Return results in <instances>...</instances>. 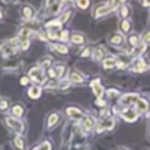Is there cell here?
Returning a JSON list of instances; mask_svg holds the SVG:
<instances>
[{"label":"cell","mask_w":150,"mask_h":150,"mask_svg":"<svg viewBox=\"0 0 150 150\" xmlns=\"http://www.w3.org/2000/svg\"><path fill=\"white\" fill-rule=\"evenodd\" d=\"M29 77L34 80V82H37V83H44L45 82V76H44V70L41 69V67H34V69H31L29 70Z\"/></svg>","instance_id":"obj_1"},{"label":"cell","mask_w":150,"mask_h":150,"mask_svg":"<svg viewBox=\"0 0 150 150\" xmlns=\"http://www.w3.org/2000/svg\"><path fill=\"white\" fill-rule=\"evenodd\" d=\"M6 124L13 130V131H16V133H23V124H22V121L21 120H18V118H15V117H7L6 118Z\"/></svg>","instance_id":"obj_2"},{"label":"cell","mask_w":150,"mask_h":150,"mask_svg":"<svg viewBox=\"0 0 150 150\" xmlns=\"http://www.w3.org/2000/svg\"><path fill=\"white\" fill-rule=\"evenodd\" d=\"M139 100V95L137 93H125L121 96L120 103L124 105V106H131V105H136V102Z\"/></svg>","instance_id":"obj_3"},{"label":"cell","mask_w":150,"mask_h":150,"mask_svg":"<svg viewBox=\"0 0 150 150\" xmlns=\"http://www.w3.org/2000/svg\"><path fill=\"white\" fill-rule=\"evenodd\" d=\"M114 125H115V121L112 120V118H103V120H100L99 122H98V131H105V130H112L114 128Z\"/></svg>","instance_id":"obj_4"},{"label":"cell","mask_w":150,"mask_h":150,"mask_svg":"<svg viewBox=\"0 0 150 150\" xmlns=\"http://www.w3.org/2000/svg\"><path fill=\"white\" fill-rule=\"evenodd\" d=\"M121 117H122L125 121H128V122H134V121L139 118L137 111H136V109H133V108H125V109L121 112Z\"/></svg>","instance_id":"obj_5"},{"label":"cell","mask_w":150,"mask_h":150,"mask_svg":"<svg viewBox=\"0 0 150 150\" xmlns=\"http://www.w3.org/2000/svg\"><path fill=\"white\" fill-rule=\"evenodd\" d=\"M66 112H67V115H69L70 118H73V120H82V118H83V112H82L79 108L70 106V108L66 109Z\"/></svg>","instance_id":"obj_6"},{"label":"cell","mask_w":150,"mask_h":150,"mask_svg":"<svg viewBox=\"0 0 150 150\" xmlns=\"http://www.w3.org/2000/svg\"><path fill=\"white\" fill-rule=\"evenodd\" d=\"M91 88H92L93 93H95L98 98L102 96V93H103V88H102V85H100V82L98 80V79H95V80L91 82Z\"/></svg>","instance_id":"obj_7"},{"label":"cell","mask_w":150,"mask_h":150,"mask_svg":"<svg viewBox=\"0 0 150 150\" xmlns=\"http://www.w3.org/2000/svg\"><path fill=\"white\" fill-rule=\"evenodd\" d=\"M112 10V7H111V4L109 3H105V4H102V6H98L96 7V12H95V16L96 18H99V16H103V15H106V13H109Z\"/></svg>","instance_id":"obj_8"},{"label":"cell","mask_w":150,"mask_h":150,"mask_svg":"<svg viewBox=\"0 0 150 150\" xmlns=\"http://www.w3.org/2000/svg\"><path fill=\"white\" fill-rule=\"evenodd\" d=\"M93 125H95V120L92 118V117H83L82 118V127H83V130H92L93 128Z\"/></svg>","instance_id":"obj_9"},{"label":"cell","mask_w":150,"mask_h":150,"mask_svg":"<svg viewBox=\"0 0 150 150\" xmlns=\"http://www.w3.org/2000/svg\"><path fill=\"white\" fill-rule=\"evenodd\" d=\"M147 108H149V103H147L144 99H140V98H139V100L136 102V111H137V114H143V112H146Z\"/></svg>","instance_id":"obj_10"},{"label":"cell","mask_w":150,"mask_h":150,"mask_svg":"<svg viewBox=\"0 0 150 150\" xmlns=\"http://www.w3.org/2000/svg\"><path fill=\"white\" fill-rule=\"evenodd\" d=\"M146 69H147V64L144 63L143 58H137V60L134 61V67H133L134 71H144Z\"/></svg>","instance_id":"obj_11"},{"label":"cell","mask_w":150,"mask_h":150,"mask_svg":"<svg viewBox=\"0 0 150 150\" xmlns=\"http://www.w3.org/2000/svg\"><path fill=\"white\" fill-rule=\"evenodd\" d=\"M28 96L32 98V99H37L41 96V88L40 86H31L29 91H28Z\"/></svg>","instance_id":"obj_12"},{"label":"cell","mask_w":150,"mask_h":150,"mask_svg":"<svg viewBox=\"0 0 150 150\" xmlns=\"http://www.w3.org/2000/svg\"><path fill=\"white\" fill-rule=\"evenodd\" d=\"M60 26H61V22L60 21H51V22H48L45 25V28L48 29V32H54V34L60 29Z\"/></svg>","instance_id":"obj_13"},{"label":"cell","mask_w":150,"mask_h":150,"mask_svg":"<svg viewBox=\"0 0 150 150\" xmlns=\"http://www.w3.org/2000/svg\"><path fill=\"white\" fill-rule=\"evenodd\" d=\"M22 15H23V18H26V19H32V18L35 16V10H34V7H31V6H25V7L22 9Z\"/></svg>","instance_id":"obj_14"},{"label":"cell","mask_w":150,"mask_h":150,"mask_svg":"<svg viewBox=\"0 0 150 150\" xmlns=\"http://www.w3.org/2000/svg\"><path fill=\"white\" fill-rule=\"evenodd\" d=\"M12 114L15 115V118H19V117L23 115V108H22L21 105H15V106L12 108Z\"/></svg>","instance_id":"obj_15"},{"label":"cell","mask_w":150,"mask_h":150,"mask_svg":"<svg viewBox=\"0 0 150 150\" xmlns=\"http://www.w3.org/2000/svg\"><path fill=\"white\" fill-rule=\"evenodd\" d=\"M115 64H117V61H115L114 58H105V60L102 61L103 69H111V67H114Z\"/></svg>","instance_id":"obj_16"},{"label":"cell","mask_w":150,"mask_h":150,"mask_svg":"<svg viewBox=\"0 0 150 150\" xmlns=\"http://www.w3.org/2000/svg\"><path fill=\"white\" fill-rule=\"evenodd\" d=\"M70 82H71V83H82V82H83V77H82V74H79V73H71Z\"/></svg>","instance_id":"obj_17"},{"label":"cell","mask_w":150,"mask_h":150,"mask_svg":"<svg viewBox=\"0 0 150 150\" xmlns=\"http://www.w3.org/2000/svg\"><path fill=\"white\" fill-rule=\"evenodd\" d=\"M60 9H61V3H60V1L52 3V4L50 6V13L51 15H55V13H58V12H60Z\"/></svg>","instance_id":"obj_18"},{"label":"cell","mask_w":150,"mask_h":150,"mask_svg":"<svg viewBox=\"0 0 150 150\" xmlns=\"http://www.w3.org/2000/svg\"><path fill=\"white\" fill-rule=\"evenodd\" d=\"M122 41H124V37H122V35H114V37L111 38V42H112L114 45H121Z\"/></svg>","instance_id":"obj_19"},{"label":"cell","mask_w":150,"mask_h":150,"mask_svg":"<svg viewBox=\"0 0 150 150\" xmlns=\"http://www.w3.org/2000/svg\"><path fill=\"white\" fill-rule=\"evenodd\" d=\"M57 121H58V114L55 112V114H51L50 118H48V127H54V124H57Z\"/></svg>","instance_id":"obj_20"},{"label":"cell","mask_w":150,"mask_h":150,"mask_svg":"<svg viewBox=\"0 0 150 150\" xmlns=\"http://www.w3.org/2000/svg\"><path fill=\"white\" fill-rule=\"evenodd\" d=\"M103 55H105V50H103V48H96V50H95V52H93V58H95V60H102V57H103Z\"/></svg>","instance_id":"obj_21"},{"label":"cell","mask_w":150,"mask_h":150,"mask_svg":"<svg viewBox=\"0 0 150 150\" xmlns=\"http://www.w3.org/2000/svg\"><path fill=\"white\" fill-rule=\"evenodd\" d=\"M15 146L18 147L19 150H23V147H25V144H23V140L18 136V137H15Z\"/></svg>","instance_id":"obj_22"},{"label":"cell","mask_w":150,"mask_h":150,"mask_svg":"<svg viewBox=\"0 0 150 150\" xmlns=\"http://www.w3.org/2000/svg\"><path fill=\"white\" fill-rule=\"evenodd\" d=\"M52 73H54V77H61V74L64 73V67L58 66V67H55V70H52Z\"/></svg>","instance_id":"obj_23"},{"label":"cell","mask_w":150,"mask_h":150,"mask_svg":"<svg viewBox=\"0 0 150 150\" xmlns=\"http://www.w3.org/2000/svg\"><path fill=\"white\" fill-rule=\"evenodd\" d=\"M77 7H80L82 10L89 7V0H77Z\"/></svg>","instance_id":"obj_24"},{"label":"cell","mask_w":150,"mask_h":150,"mask_svg":"<svg viewBox=\"0 0 150 150\" xmlns=\"http://www.w3.org/2000/svg\"><path fill=\"white\" fill-rule=\"evenodd\" d=\"M146 50V44H142V45H139V48L137 47H134V54L137 55V57H140L142 55V52Z\"/></svg>","instance_id":"obj_25"},{"label":"cell","mask_w":150,"mask_h":150,"mask_svg":"<svg viewBox=\"0 0 150 150\" xmlns=\"http://www.w3.org/2000/svg\"><path fill=\"white\" fill-rule=\"evenodd\" d=\"M34 150H51V144L50 142H44L41 146H38V147H35Z\"/></svg>","instance_id":"obj_26"},{"label":"cell","mask_w":150,"mask_h":150,"mask_svg":"<svg viewBox=\"0 0 150 150\" xmlns=\"http://www.w3.org/2000/svg\"><path fill=\"white\" fill-rule=\"evenodd\" d=\"M121 31L122 32H128L130 31V22L128 21H122L121 22Z\"/></svg>","instance_id":"obj_27"},{"label":"cell","mask_w":150,"mask_h":150,"mask_svg":"<svg viewBox=\"0 0 150 150\" xmlns=\"http://www.w3.org/2000/svg\"><path fill=\"white\" fill-rule=\"evenodd\" d=\"M71 41H73L74 44H82V42H83V37H82V35L74 34V35L71 37Z\"/></svg>","instance_id":"obj_28"},{"label":"cell","mask_w":150,"mask_h":150,"mask_svg":"<svg viewBox=\"0 0 150 150\" xmlns=\"http://www.w3.org/2000/svg\"><path fill=\"white\" fill-rule=\"evenodd\" d=\"M124 1H125V0H112L109 4H111V7H112V10H114L115 7H118V6H120V4H122Z\"/></svg>","instance_id":"obj_29"},{"label":"cell","mask_w":150,"mask_h":150,"mask_svg":"<svg viewBox=\"0 0 150 150\" xmlns=\"http://www.w3.org/2000/svg\"><path fill=\"white\" fill-rule=\"evenodd\" d=\"M55 50L60 51L61 54H67V52H69V48H67L66 45H55Z\"/></svg>","instance_id":"obj_30"},{"label":"cell","mask_w":150,"mask_h":150,"mask_svg":"<svg viewBox=\"0 0 150 150\" xmlns=\"http://www.w3.org/2000/svg\"><path fill=\"white\" fill-rule=\"evenodd\" d=\"M128 13H130V9H128L127 6H122V7H121V16H122V18H127Z\"/></svg>","instance_id":"obj_31"},{"label":"cell","mask_w":150,"mask_h":150,"mask_svg":"<svg viewBox=\"0 0 150 150\" xmlns=\"http://www.w3.org/2000/svg\"><path fill=\"white\" fill-rule=\"evenodd\" d=\"M58 38H60L61 41H67V40H69V32H67V31H63V32L58 35Z\"/></svg>","instance_id":"obj_32"},{"label":"cell","mask_w":150,"mask_h":150,"mask_svg":"<svg viewBox=\"0 0 150 150\" xmlns=\"http://www.w3.org/2000/svg\"><path fill=\"white\" fill-rule=\"evenodd\" d=\"M69 18H70V12H67V13H64V15H63V16H61V18H60L58 21H60L61 23H64V22H66V21L69 19Z\"/></svg>","instance_id":"obj_33"},{"label":"cell","mask_w":150,"mask_h":150,"mask_svg":"<svg viewBox=\"0 0 150 150\" xmlns=\"http://www.w3.org/2000/svg\"><path fill=\"white\" fill-rule=\"evenodd\" d=\"M130 44H131L133 47H137V44H139V38H137V37H131V38H130Z\"/></svg>","instance_id":"obj_34"},{"label":"cell","mask_w":150,"mask_h":150,"mask_svg":"<svg viewBox=\"0 0 150 150\" xmlns=\"http://www.w3.org/2000/svg\"><path fill=\"white\" fill-rule=\"evenodd\" d=\"M106 93H108V96H111V98H112V96H117V95H118V92H117L115 89H109V91H108Z\"/></svg>","instance_id":"obj_35"},{"label":"cell","mask_w":150,"mask_h":150,"mask_svg":"<svg viewBox=\"0 0 150 150\" xmlns=\"http://www.w3.org/2000/svg\"><path fill=\"white\" fill-rule=\"evenodd\" d=\"M147 42H150V32H147V34L143 37V44H147Z\"/></svg>","instance_id":"obj_36"},{"label":"cell","mask_w":150,"mask_h":150,"mask_svg":"<svg viewBox=\"0 0 150 150\" xmlns=\"http://www.w3.org/2000/svg\"><path fill=\"white\" fill-rule=\"evenodd\" d=\"M96 105H98V106H102V108H103V106H105V100L100 99V98H98V99H96Z\"/></svg>","instance_id":"obj_37"},{"label":"cell","mask_w":150,"mask_h":150,"mask_svg":"<svg viewBox=\"0 0 150 150\" xmlns=\"http://www.w3.org/2000/svg\"><path fill=\"white\" fill-rule=\"evenodd\" d=\"M7 108V102L6 100H0V109H6Z\"/></svg>","instance_id":"obj_38"},{"label":"cell","mask_w":150,"mask_h":150,"mask_svg":"<svg viewBox=\"0 0 150 150\" xmlns=\"http://www.w3.org/2000/svg\"><path fill=\"white\" fill-rule=\"evenodd\" d=\"M50 66H51V60H45V61H42V67H47V69H48Z\"/></svg>","instance_id":"obj_39"},{"label":"cell","mask_w":150,"mask_h":150,"mask_svg":"<svg viewBox=\"0 0 150 150\" xmlns=\"http://www.w3.org/2000/svg\"><path fill=\"white\" fill-rule=\"evenodd\" d=\"M28 82H29L28 77H22V79H21V85H28Z\"/></svg>","instance_id":"obj_40"},{"label":"cell","mask_w":150,"mask_h":150,"mask_svg":"<svg viewBox=\"0 0 150 150\" xmlns=\"http://www.w3.org/2000/svg\"><path fill=\"white\" fill-rule=\"evenodd\" d=\"M89 52H91V50H85L83 52H82V57H88V55H89Z\"/></svg>","instance_id":"obj_41"},{"label":"cell","mask_w":150,"mask_h":150,"mask_svg":"<svg viewBox=\"0 0 150 150\" xmlns=\"http://www.w3.org/2000/svg\"><path fill=\"white\" fill-rule=\"evenodd\" d=\"M1 18H3V13H1V12H0V19H1Z\"/></svg>","instance_id":"obj_42"},{"label":"cell","mask_w":150,"mask_h":150,"mask_svg":"<svg viewBox=\"0 0 150 150\" xmlns=\"http://www.w3.org/2000/svg\"><path fill=\"white\" fill-rule=\"evenodd\" d=\"M58 1H60V3H61V1H69V0H58Z\"/></svg>","instance_id":"obj_43"}]
</instances>
